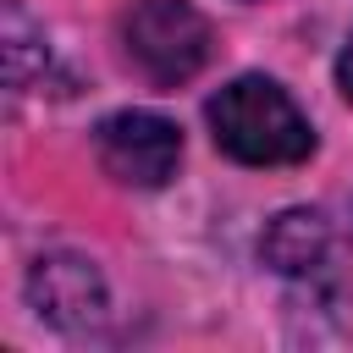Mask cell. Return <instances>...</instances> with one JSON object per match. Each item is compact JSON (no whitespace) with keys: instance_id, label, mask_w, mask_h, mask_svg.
Listing matches in <instances>:
<instances>
[{"instance_id":"obj_3","label":"cell","mask_w":353,"mask_h":353,"mask_svg":"<svg viewBox=\"0 0 353 353\" xmlns=\"http://www.w3.org/2000/svg\"><path fill=\"white\" fill-rule=\"evenodd\" d=\"M94 154H99L105 176H116L127 188H160V182H171V171L182 160V132H176V121H165L154 110H116L99 121Z\"/></svg>"},{"instance_id":"obj_4","label":"cell","mask_w":353,"mask_h":353,"mask_svg":"<svg viewBox=\"0 0 353 353\" xmlns=\"http://www.w3.org/2000/svg\"><path fill=\"white\" fill-rule=\"evenodd\" d=\"M33 303H39V314H50V320H83V314H99V276L83 265V259H39L33 265Z\"/></svg>"},{"instance_id":"obj_1","label":"cell","mask_w":353,"mask_h":353,"mask_svg":"<svg viewBox=\"0 0 353 353\" xmlns=\"http://www.w3.org/2000/svg\"><path fill=\"white\" fill-rule=\"evenodd\" d=\"M210 132L243 165H292V160H303L314 149L309 116L270 77H237V83H226L210 99Z\"/></svg>"},{"instance_id":"obj_2","label":"cell","mask_w":353,"mask_h":353,"mask_svg":"<svg viewBox=\"0 0 353 353\" xmlns=\"http://www.w3.org/2000/svg\"><path fill=\"white\" fill-rule=\"evenodd\" d=\"M121 44L154 88H176L210 61V22L188 0H132L121 17Z\"/></svg>"},{"instance_id":"obj_5","label":"cell","mask_w":353,"mask_h":353,"mask_svg":"<svg viewBox=\"0 0 353 353\" xmlns=\"http://www.w3.org/2000/svg\"><path fill=\"white\" fill-rule=\"evenodd\" d=\"M336 83H342V94L353 99V33H347V44H342V55H336Z\"/></svg>"}]
</instances>
